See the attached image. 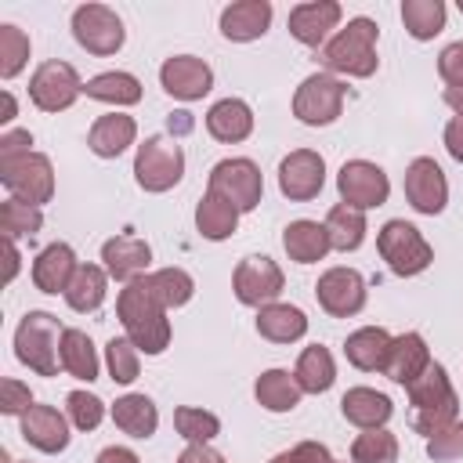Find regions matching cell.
Masks as SVG:
<instances>
[{
  "instance_id": "1",
  "label": "cell",
  "mask_w": 463,
  "mask_h": 463,
  "mask_svg": "<svg viewBox=\"0 0 463 463\" xmlns=\"http://www.w3.org/2000/svg\"><path fill=\"white\" fill-rule=\"evenodd\" d=\"M166 304L159 300V293L152 289V279L141 275L134 282H127L116 297V315L127 329V340L145 351V354H163L170 344V318H166Z\"/></svg>"
},
{
  "instance_id": "2",
  "label": "cell",
  "mask_w": 463,
  "mask_h": 463,
  "mask_svg": "<svg viewBox=\"0 0 463 463\" xmlns=\"http://www.w3.org/2000/svg\"><path fill=\"white\" fill-rule=\"evenodd\" d=\"M409 405H412V427L427 438L445 430L449 423L459 420V394L445 373V365L430 362L420 380L409 383Z\"/></svg>"
},
{
  "instance_id": "3",
  "label": "cell",
  "mask_w": 463,
  "mask_h": 463,
  "mask_svg": "<svg viewBox=\"0 0 463 463\" xmlns=\"http://www.w3.org/2000/svg\"><path fill=\"white\" fill-rule=\"evenodd\" d=\"M376 36H380V29H376L373 18H351L329 43L318 47V61L329 72L365 80L380 65V58H376Z\"/></svg>"
},
{
  "instance_id": "4",
  "label": "cell",
  "mask_w": 463,
  "mask_h": 463,
  "mask_svg": "<svg viewBox=\"0 0 463 463\" xmlns=\"http://www.w3.org/2000/svg\"><path fill=\"white\" fill-rule=\"evenodd\" d=\"M65 326L51 311H29L14 329V354L36 376H58Z\"/></svg>"
},
{
  "instance_id": "5",
  "label": "cell",
  "mask_w": 463,
  "mask_h": 463,
  "mask_svg": "<svg viewBox=\"0 0 463 463\" xmlns=\"http://www.w3.org/2000/svg\"><path fill=\"white\" fill-rule=\"evenodd\" d=\"M376 250H380V257L387 260V268H391L394 275H402V279H412V275L427 271L430 260H434L430 242L420 235L416 224H409V221H402V217H394V221H387V224L380 228Z\"/></svg>"
},
{
  "instance_id": "6",
  "label": "cell",
  "mask_w": 463,
  "mask_h": 463,
  "mask_svg": "<svg viewBox=\"0 0 463 463\" xmlns=\"http://www.w3.org/2000/svg\"><path fill=\"white\" fill-rule=\"evenodd\" d=\"M184 177V152L170 137H145L134 156V181L145 192H166Z\"/></svg>"
},
{
  "instance_id": "7",
  "label": "cell",
  "mask_w": 463,
  "mask_h": 463,
  "mask_svg": "<svg viewBox=\"0 0 463 463\" xmlns=\"http://www.w3.org/2000/svg\"><path fill=\"white\" fill-rule=\"evenodd\" d=\"M344 98H347V87L333 76V72H315L307 76L297 94H293V116L307 127H326L340 116L344 109Z\"/></svg>"
},
{
  "instance_id": "8",
  "label": "cell",
  "mask_w": 463,
  "mask_h": 463,
  "mask_svg": "<svg viewBox=\"0 0 463 463\" xmlns=\"http://www.w3.org/2000/svg\"><path fill=\"white\" fill-rule=\"evenodd\" d=\"M0 181L11 192V199L33 203V206L51 203V195H54V170H51V159L40 152L0 163Z\"/></svg>"
},
{
  "instance_id": "9",
  "label": "cell",
  "mask_w": 463,
  "mask_h": 463,
  "mask_svg": "<svg viewBox=\"0 0 463 463\" xmlns=\"http://www.w3.org/2000/svg\"><path fill=\"white\" fill-rule=\"evenodd\" d=\"M210 192H217L221 199H228L239 213L246 210H257L260 206V195H264V177L257 170L253 159H221L213 170H210Z\"/></svg>"
},
{
  "instance_id": "10",
  "label": "cell",
  "mask_w": 463,
  "mask_h": 463,
  "mask_svg": "<svg viewBox=\"0 0 463 463\" xmlns=\"http://www.w3.org/2000/svg\"><path fill=\"white\" fill-rule=\"evenodd\" d=\"M72 36L83 51L90 54H116L127 40V29L119 22V14L105 4H83L72 11Z\"/></svg>"
},
{
  "instance_id": "11",
  "label": "cell",
  "mask_w": 463,
  "mask_h": 463,
  "mask_svg": "<svg viewBox=\"0 0 463 463\" xmlns=\"http://www.w3.org/2000/svg\"><path fill=\"white\" fill-rule=\"evenodd\" d=\"M83 94V83L69 61H43L29 80V98L40 112H65Z\"/></svg>"
},
{
  "instance_id": "12",
  "label": "cell",
  "mask_w": 463,
  "mask_h": 463,
  "mask_svg": "<svg viewBox=\"0 0 463 463\" xmlns=\"http://www.w3.org/2000/svg\"><path fill=\"white\" fill-rule=\"evenodd\" d=\"M336 188H340V199L354 210H373V206H383L387 195H391V181L387 174L369 163V159H347L336 174Z\"/></svg>"
},
{
  "instance_id": "13",
  "label": "cell",
  "mask_w": 463,
  "mask_h": 463,
  "mask_svg": "<svg viewBox=\"0 0 463 463\" xmlns=\"http://www.w3.org/2000/svg\"><path fill=\"white\" fill-rule=\"evenodd\" d=\"M232 289L246 307H268L282 293V268L271 257H246L232 275Z\"/></svg>"
},
{
  "instance_id": "14",
  "label": "cell",
  "mask_w": 463,
  "mask_h": 463,
  "mask_svg": "<svg viewBox=\"0 0 463 463\" xmlns=\"http://www.w3.org/2000/svg\"><path fill=\"white\" fill-rule=\"evenodd\" d=\"M315 297L333 318H351L365 307V279L354 268H329L318 275Z\"/></svg>"
},
{
  "instance_id": "15",
  "label": "cell",
  "mask_w": 463,
  "mask_h": 463,
  "mask_svg": "<svg viewBox=\"0 0 463 463\" xmlns=\"http://www.w3.org/2000/svg\"><path fill=\"white\" fill-rule=\"evenodd\" d=\"M405 199L412 203L416 213H441L445 203H449V181H445V170L430 159V156H420L405 166Z\"/></svg>"
},
{
  "instance_id": "16",
  "label": "cell",
  "mask_w": 463,
  "mask_h": 463,
  "mask_svg": "<svg viewBox=\"0 0 463 463\" xmlns=\"http://www.w3.org/2000/svg\"><path fill=\"white\" fill-rule=\"evenodd\" d=\"M326 184V159L311 148H297L279 163V188L293 203H307Z\"/></svg>"
},
{
  "instance_id": "17",
  "label": "cell",
  "mask_w": 463,
  "mask_h": 463,
  "mask_svg": "<svg viewBox=\"0 0 463 463\" xmlns=\"http://www.w3.org/2000/svg\"><path fill=\"white\" fill-rule=\"evenodd\" d=\"M159 83H163L166 94H174V98H181V101H199L203 94H210L213 72H210V65H206L203 58H195V54H174V58L163 61Z\"/></svg>"
},
{
  "instance_id": "18",
  "label": "cell",
  "mask_w": 463,
  "mask_h": 463,
  "mask_svg": "<svg viewBox=\"0 0 463 463\" xmlns=\"http://www.w3.org/2000/svg\"><path fill=\"white\" fill-rule=\"evenodd\" d=\"M344 7L336 0H311V4H297L289 11V33L304 43V47H322L329 43V33L336 29Z\"/></svg>"
},
{
  "instance_id": "19",
  "label": "cell",
  "mask_w": 463,
  "mask_h": 463,
  "mask_svg": "<svg viewBox=\"0 0 463 463\" xmlns=\"http://www.w3.org/2000/svg\"><path fill=\"white\" fill-rule=\"evenodd\" d=\"M430 365V351H427V340L420 333H402L391 340V351H387V362H383V376L409 387L412 380H420Z\"/></svg>"
},
{
  "instance_id": "20",
  "label": "cell",
  "mask_w": 463,
  "mask_h": 463,
  "mask_svg": "<svg viewBox=\"0 0 463 463\" xmlns=\"http://www.w3.org/2000/svg\"><path fill=\"white\" fill-rule=\"evenodd\" d=\"M101 260H105V271H109L112 279L134 282V279L145 275V268H148V260H152V250H148L145 239H137V235L127 232V235H116V239H109V242L101 246Z\"/></svg>"
},
{
  "instance_id": "21",
  "label": "cell",
  "mask_w": 463,
  "mask_h": 463,
  "mask_svg": "<svg viewBox=\"0 0 463 463\" xmlns=\"http://www.w3.org/2000/svg\"><path fill=\"white\" fill-rule=\"evenodd\" d=\"M76 268L80 264H76L72 246L69 242H51L33 260V282H36L40 293H65L72 275H76Z\"/></svg>"
},
{
  "instance_id": "22",
  "label": "cell",
  "mask_w": 463,
  "mask_h": 463,
  "mask_svg": "<svg viewBox=\"0 0 463 463\" xmlns=\"http://www.w3.org/2000/svg\"><path fill=\"white\" fill-rule=\"evenodd\" d=\"M22 438L33 449L54 456V452H61L69 445V423H65V416L54 405H33L22 416Z\"/></svg>"
},
{
  "instance_id": "23",
  "label": "cell",
  "mask_w": 463,
  "mask_h": 463,
  "mask_svg": "<svg viewBox=\"0 0 463 463\" xmlns=\"http://www.w3.org/2000/svg\"><path fill=\"white\" fill-rule=\"evenodd\" d=\"M271 25V4L268 0H239L221 11V33L235 43H250L264 36Z\"/></svg>"
},
{
  "instance_id": "24",
  "label": "cell",
  "mask_w": 463,
  "mask_h": 463,
  "mask_svg": "<svg viewBox=\"0 0 463 463\" xmlns=\"http://www.w3.org/2000/svg\"><path fill=\"white\" fill-rule=\"evenodd\" d=\"M206 130H210V137H217L224 145L246 141L253 134V112L242 98H221L206 112Z\"/></svg>"
},
{
  "instance_id": "25",
  "label": "cell",
  "mask_w": 463,
  "mask_h": 463,
  "mask_svg": "<svg viewBox=\"0 0 463 463\" xmlns=\"http://www.w3.org/2000/svg\"><path fill=\"white\" fill-rule=\"evenodd\" d=\"M391 333L383 326H362L347 336L344 344V354L354 369L362 373H383V362H387V351H391Z\"/></svg>"
},
{
  "instance_id": "26",
  "label": "cell",
  "mask_w": 463,
  "mask_h": 463,
  "mask_svg": "<svg viewBox=\"0 0 463 463\" xmlns=\"http://www.w3.org/2000/svg\"><path fill=\"white\" fill-rule=\"evenodd\" d=\"M340 412H344L347 423H354V427H362V430H376V427H383V423L391 420L394 405H391L387 394H380V391H373V387H351V391L340 398Z\"/></svg>"
},
{
  "instance_id": "27",
  "label": "cell",
  "mask_w": 463,
  "mask_h": 463,
  "mask_svg": "<svg viewBox=\"0 0 463 463\" xmlns=\"http://www.w3.org/2000/svg\"><path fill=\"white\" fill-rule=\"evenodd\" d=\"M134 137H137V123L130 116H123V112H112V116H98L94 119V127L87 134V145H90L94 156L116 159L119 152H127L134 145Z\"/></svg>"
},
{
  "instance_id": "28",
  "label": "cell",
  "mask_w": 463,
  "mask_h": 463,
  "mask_svg": "<svg viewBox=\"0 0 463 463\" xmlns=\"http://www.w3.org/2000/svg\"><path fill=\"white\" fill-rule=\"evenodd\" d=\"M282 246H286L289 260H297V264H315V260H322L333 250L326 224H318V221H293V224H286Z\"/></svg>"
},
{
  "instance_id": "29",
  "label": "cell",
  "mask_w": 463,
  "mask_h": 463,
  "mask_svg": "<svg viewBox=\"0 0 463 463\" xmlns=\"http://www.w3.org/2000/svg\"><path fill=\"white\" fill-rule=\"evenodd\" d=\"M257 333L271 344H293L307 333V315L293 304H268L257 311Z\"/></svg>"
},
{
  "instance_id": "30",
  "label": "cell",
  "mask_w": 463,
  "mask_h": 463,
  "mask_svg": "<svg viewBox=\"0 0 463 463\" xmlns=\"http://www.w3.org/2000/svg\"><path fill=\"white\" fill-rule=\"evenodd\" d=\"M112 420L130 438H152L159 427V409L148 394H123L112 405Z\"/></svg>"
},
{
  "instance_id": "31",
  "label": "cell",
  "mask_w": 463,
  "mask_h": 463,
  "mask_svg": "<svg viewBox=\"0 0 463 463\" xmlns=\"http://www.w3.org/2000/svg\"><path fill=\"white\" fill-rule=\"evenodd\" d=\"M195 228H199L203 239L221 242V239H228V235L239 228V210H235L228 199H221L217 192L206 188V195H203L199 206H195Z\"/></svg>"
},
{
  "instance_id": "32",
  "label": "cell",
  "mask_w": 463,
  "mask_h": 463,
  "mask_svg": "<svg viewBox=\"0 0 463 463\" xmlns=\"http://www.w3.org/2000/svg\"><path fill=\"white\" fill-rule=\"evenodd\" d=\"M105 289H109V271L98 268V264H80L69 289H65V304L80 315L87 311H98L105 304Z\"/></svg>"
},
{
  "instance_id": "33",
  "label": "cell",
  "mask_w": 463,
  "mask_h": 463,
  "mask_svg": "<svg viewBox=\"0 0 463 463\" xmlns=\"http://www.w3.org/2000/svg\"><path fill=\"white\" fill-rule=\"evenodd\" d=\"M293 380H297V387L307 391V394H322V391H329L333 380H336V362H333L329 347H322V344L304 347L300 358H297Z\"/></svg>"
},
{
  "instance_id": "34",
  "label": "cell",
  "mask_w": 463,
  "mask_h": 463,
  "mask_svg": "<svg viewBox=\"0 0 463 463\" xmlns=\"http://www.w3.org/2000/svg\"><path fill=\"white\" fill-rule=\"evenodd\" d=\"M326 232H329V242L333 250L340 253H351L365 242V210H354L347 203H336L329 213H326Z\"/></svg>"
},
{
  "instance_id": "35",
  "label": "cell",
  "mask_w": 463,
  "mask_h": 463,
  "mask_svg": "<svg viewBox=\"0 0 463 463\" xmlns=\"http://www.w3.org/2000/svg\"><path fill=\"white\" fill-rule=\"evenodd\" d=\"M253 394H257V402H260L268 412H289V409L300 405V394H304V391L297 387V380H293L286 369H268V373L257 376Z\"/></svg>"
},
{
  "instance_id": "36",
  "label": "cell",
  "mask_w": 463,
  "mask_h": 463,
  "mask_svg": "<svg viewBox=\"0 0 463 463\" xmlns=\"http://www.w3.org/2000/svg\"><path fill=\"white\" fill-rule=\"evenodd\" d=\"M83 94L94 101H105V105H137L141 101V80L116 69V72H101V76L87 80Z\"/></svg>"
},
{
  "instance_id": "37",
  "label": "cell",
  "mask_w": 463,
  "mask_h": 463,
  "mask_svg": "<svg viewBox=\"0 0 463 463\" xmlns=\"http://www.w3.org/2000/svg\"><path fill=\"white\" fill-rule=\"evenodd\" d=\"M61 369L76 380H98V351L83 329H65L61 336Z\"/></svg>"
},
{
  "instance_id": "38",
  "label": "cell",
  "mask_w": 463,
  "mask_h": 463,
  "mask_svg": "<svg viewBox=\"0 0 463 463\" xmlns=\"http://www.w3.org/2000/svg\"><path fill=\"white\" fill-rule=\"evenodd\" d=\"M402 22L412 40H434L445 29V4L441 0H405Z\"/></svg>"
},
{
  "instance_id": "39",
  "label": "cell",
  "mask_w": 463,
  "mask_h": 463,
  "mask_svg": "<svg viewBox=\"0 0 463 463\" xmlns=\"http://www.w3.org/2000/svg\"><path fill=\"white\" fill-rule=\"evenodd\" d=\"M351 459L354 463H398V438L387 427L362 430L351 441Z\"/></svg>"
},
{
  "instance_id": "40",
  "label": "cell",
  "mask_w": 463,
  "mask_h": 463,
  "mask_svg": "<svg viewBox=\"0 0 463 463\" xmlns=\"http://www.w3.org/2000/svg\"><path fill=\"white\" fill-rule=\"evenodd\" d=\"M43 228V213L33 203L22 199H4L0 203V232L4 239H18V235H36Z\"/></svg>"
},
{
  "instance_id": "41",
  "label": "cell",
  "mask_w": 463,
  "mask_h": 463,
  "mask_svg": "<svg viewBox=\"0 0 463 463\" xmlns=\"http://www.w3.org/2000/svg\"><path fill=\"white\" fill-rule=\"evenodd\" d=\"M174 427H177V434H181L188 445H206V441H213V438L221 434V420H217L213 412L192 409V405L174 409Z\"/></svg>"
},
{
  "instance_id": "42",
  "label": "cell",
  "mask_w": 463,
  "mask_h": 463,
  "mask_svg": "<svg viewBox=\"0 0 463 463\" xmlns=\"http://www.w3.org/2000/svg\"><path fill=\"white\" fill-rule=\"evenodd\" d=\"M148 279H152V289L159 293V300H163L166 307H181V304H188L192 293H195V282H192V275H188L184 268H159V271H152Z\"/></svg>"
},
{
  "instance_id": "43",
  "label": "cell",
  "mask_w": 463,
  "mask_h": 463,
  "mask_svg": "<svg viewBox=\"0 0 463 463\" xmlns=\"http://www.w3.org/2000/svg\"><path fill=\"white\" fill-rule=\"evenodd\" d=\"M105 365H109V376H112L116 383H134V380H137V369H141L137 347H134L127 336H112V340L105 344Z\"/></svg>"
},
{
  "instance_id": "44",
  "label": "cell",
  "mask_w": 463,
  "mask_h": 463,
  "mask_svg": "<svg viewBox=\"0 0 463 463\" xmlns=\"http://www.w3.org/2000/svg\"><path fill=\"white\" fill-rule=\"evenodd\" d=\"M29 58V36L18 25H0V76L11 80Z\"/></svg>"
},
{
  "instance_id": "45",
  "label": "cell",
  "mask_w": 463,
  "mask_h": 463,
  "mask_svg": "<svg viewBox=\"0 0 463 463\" xmlns=\"http://www.w3.org/2000/svg\"><path fill=\"white\" fill-rule=\"evenodd\" d=\"M65 409H69L72 427H80V430H94L105 420V402L98 394H87V391H72L65 398Z\"/></svg>"
},
{
  "instance_id": "46",
  "label": "cell",
  "mask_w": 463,
  "mask_h": 463,
  "mask_svg": "<svg viewBox=\"0 0 463 463\" xmlns=\"http://www.w3.org/2000/svg\"><path fill=\"white\" fill-rule=\"evenodd\" d=\"M427 456L434 463H449V459H463V420L449 423L445 430H438L434 438H427Z\"/></svg>"
},
{
  "instance_id": "47",
  "label": "cell",
  "mask_w": 463,
  "mask_h": 463,
  "mask_svg": "<svg viewBox=\"0 0 463 463\" xmlns=\"http://www.w3.org/2000/svg\"><path fill=\"white\" fill-rule=\"evenodd\" d=\"M0 394H4L0 409H4L7 416H25V412L33 409V391H29L25 383H18V380H4V383H0Z\"/></svg>"
},
{
  "instance_id": "48",
  "label": "cell",
  "mask_w": 463,
  "mask_h": 463,
  "mask_svg": "<svg viewBox=\"0 0 463 463\" xmlns=\"http://www.w3.org/2000/svg\"><path fill=\"white\" fill-rule=\"evenodd\" d=\"M438 76H441L449 87H463V40L449 43V47L438 54Z\"/></svg>"
},
{
  "instance_id": "49",
  "label": "cell",
  "mask_w": 463,
  "mask_h": 463,
  "mask_svg": "<svg viewBox=\"0 0 463 463\" xmlns=\"http://www.w3.org/2000/svg\"><path fill=\"white\" fill-rule=\"evenodd\" d=\"M271 463H333V456H329V449L318 445V441H300V445L279 452Z\"/></svg>"
},
{
  "instance_id": "50",
  "label": "cell",
  "mask_w": 463,
  "mask_h": 463,
  "mask_svg": "<svg viewBox=\"0 0 463 463\" xmlns=\"http://www.w3.org/2000/svg\"><path fill=\"white\" fill-rule=\"evenodd\" d=\"M33 134L29 130H4L0 134V163H7V159H18V156H29L33 148Z\"/></svg>"
},
{
  "instance_id": "51",
  "label": "cell",
  "mask_w": 463,
  "mask_h": 463,
  "mask_svg": "<svg viewBox=\"0 0 463 463\" xmlns=\"http://www.w3.org/2000/svg\"><path fill=\"white\" fill-rule=\"evenodd\" d=\"M445 148L456 163H463V116H452L445 127Z\"/></svg>"
},
{
  "instance_id": "52",
  "label": "cell",
  "mask_w": 463,
  "mask_h": 463,
  "mask_svg": "<svg viewBox=\"0 0 463 463\" xmlns=\"http://www.w3.org/2000/svg\"><path fill=\"white\" fill-rule=\"evenodd\" d=\"M177 463H224V459H221V452H213L210 445H188V449L177 456Z\"/></svg>"
},
{
  "instance_id": "53",
  "label": "cell",
  "mask_w": 463,
  "mask_h": 463,
  "mask_svg": "<svg viewBox=\"0 0 463 463\" xmlns=\"http://www.w3.org/2000/svg\"><path fill=\"white\" fill-rule=\"evenodd\" d=\"M94 463H141V459H137V452H130L123 445H112V449H101Z\"/></svg>"
},
{
  "instance_id": "54",
  "label": "cell",
  "mask_w": 463,
  "mask_h": 463,
  "mask_svg": "<svg viewBox=\"0 0 463 463\" xmlns=\"http://www.w3.org/2000/svg\"><path fill=\"white\" fill-rule=\"evenodd\" d=\"M4 253H7V275H4V279L11 282V279H14V271H18V260H22V257H18V250H14V239H4Z\"/></svg>"
},
{
  "instance_id": "55",
  "label": "cell",
  "mask_w": 463,
  "mask_h": 463,
  "mask_svg": "<svg viewBox=\"0 0 463 463\" xmlns=\"http://www.w3.org/2000/svg\"><path fill=\"white\" fill-rule=\"evenodd\" d=\"M445 105H449L456 116H463V87H445Z\"/></svg>"
},
{
  "instance_id": "56",
  "label": "cell",
  "mask_w": 463,
  "mask_h": 463,
  "mask_svg": "<svg viewBox=\"0 0 463 463\" xmlns=\"http://www.w3.org/2000/svg\"><path fill=\"white\" fill-rule=\"evenodd\" d=\"M170 130L188 134V130H192V116H188V112H174V116H170Z\"/></svg>"
},
{
  "instance_id": "57",
  "label": "cell",
  "mask_w": 463,
  "mask_h": 463,
  "mask_svg": "<svg viewBox=\"0 0 463 463\" xmlns=\"http://www.w3.org/2000/svg\"><path fill=\"white\" fill-rule=\"evenodd\" d=\"M0 119H4V123L14 119V98H11V94H4V116H0Z\"/></svg>"
},
{
  "instance_id": "58",
  "label": "cell",
  "mask_w": 463,
  "mask_h": 463,
  "mask_svg": "<svg viewBox=\"0 0 463 463\" xmlns=\"http://www.w3.org/2000/svg\"><path fill=\"white\" fill-rule=\"evenodd\" d=\"M459 11H463V0H459Z\"/></svg>"
},
{
  "instance_id": "59",
  "label": "cell",
  "mask_w": 463,
  "mask_h": 463,
  "mask_svg": "<svg viewBox=\"0 0 463 463\" xmlns=\"http://www.w3.org/2000/svg\"><path fill=\"white\" fill-rule=\"evenodd\" d=\"M351 463H354V459H351Z\"/></svg>"
}]
</instances>
